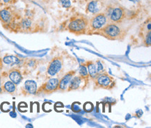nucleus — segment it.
I'll return each instance as SVG.
<instances>
[{
	"label": "nucleus",
	"instance_id": "10",
	"mask_svg": "<svg viewBox=\"0 0 151 128\" xmlns=\"http://www.w3.org/2000/svg\"><path fill=\"white\" fill-rule=\"evenodd\" d=\"M37 83L34 80L26 81L21 88L22 92L24 95H36L37 92Z\"/></svg>",
	"mask_w": 151,
	"mask_h": 128
},
{
	"label": "nucleus",
	"instance_id": "22",
	"mask_svg": "<svg viewBox=\"0 0 151 128\" xmlns=\"http://www.w3.org/2000/svg\"><path fill=\"white\" fill-rule=\"evenodd\" d=\"M2 1L5 4H12L16 2L17 0H2Z\"/></svg>",
	"mask_w": 151,
	"mask_h": 128
},
{
	"label": "nucleus",
	"instance_id": "19",
	"mask_svg": "<svg viewBox=\"0 0 151 128\" xmlns=\"http://www.w3.org/2000/svg\"><path fill=\"white\" fill-rule=\"evenodd\" d=\"M144 45L148 47H150L151 45V32L150 30L148 31V32L146 33V36L144 38Z\"/></svg>",
	"mask_w": 151,
	"mask_h": 128
},
{
	"label": "nucleus",
	"instance_id": "16",
	"mask_svg": "<svg viewBox=\"0 0 151 128\" xmlns=\"http://www.w3.org/2000/svg\"><path fill=\"white\" fill-rule=\"evenodd\" d=\"M86 67L88 70V74H89V77L92 80H93L96 75L98 74V69H97V65L96 64L94 63L93 61L88 60L85 63Z\"/></svg>",
	"mask_w": 151,
	"mask_h": 128
},
{
	"label": "nucleus",
	"instance_id": "18",
	"mask_svg": "<svg viewBox=\"0 0 151 128\" xmlns=\"http://www.w3.org/2000/svg\"><path fill=\"white\" fill-rule=\"evenodd\" d=\"M24 66L25 68H27V69H36L38 66V60L36 59H29L27 60V61H25L24 63Z\"/></svg>",
	"mask_w": 151,
	"mask_h": 128
},
{
	"label": "nucleus",
	"instance_id": "20",
	"mask_svg": "<svg viewBox=\"0 0 151 128\" xmlns=\"http://www.w3.org/2000/svg\"><path fill=\"white\" fill-rule=\"evenodd\" d=\"M59 1L62 7L63 8H65V9H69L71 7L70 0H59Z\"/></svg>",
	"mask_w": 151,
	"mask_h": 128
},
{
	"label": "nucleus",
	"instance_id": "2",
	"mask_svg": "<svg viewBox=\"0 0 151 128\" xmlns=\"http://www.w3.org/2000/svg\"><path fill=\"white\" fill-rule=\"evenodd\" d=\"M20 20L17 13L11 8L0 9V22L6 30H14L17 29Z\"/></svg>",
	"mask_w": 151,
	"mask_h": 128
},
{
	"label": "nucleus",
	"instance_id": "5",
	"mask_svg": "<svg viewBox=\"0 0 151 128\" xmlns=\"http://www.w3.org/2000/svg\"><path fill=\"white\" fill-rule=\"evenodd\" d=\"M108 21V18L104 13H98L94 14L90 20H88V32H92V34H96L100 29L105 25Z\"/></svg>",
	"mask_w": 151,
	"mask_h": 128
},
{
	"label": "nucleus",
	"instance_id": "9",
	"mask_svg": "<svg viewBox=\"0 0 151 128\" xmlns=\"http://www.w3.org/2000/svg\"><path fill=\"white\" fill-rule=\"evenodd\" d=\"M76 71L71 70L65 73L64 76L61 79H59V86H58V90L59 92H66V90L68 87V85L70 82L71 79L74 76L76 75Z\"/></svg>",
	"mask_w": 151,
	"mask_h": 128
},
{
	"label": "nucleus",
	"instance_id": "23",
	"mask_svg": "<svg viewBox=\"0 0 151 128\" xmlns=\"http://www.w3.org/2000/svg\"><path fill=\"white\" fill-rule=\"evenodd\" d=\"M3 67H4V65H3L2 58L0 57V75H1V71H2V70H3Z\"/></svg>",
	"mask_w": 151,
	"mask_h": 128
},
{
	"label": "nucleus",
	"instance_id": "11",
	"mask_svg": "<svg viewBox=\"0 0 151 128\" xmlns=\"http://www.w3.org/2000/svg\"><path fill=\"white\" fill-rule=\"evenodd\" d=\"M8 77L10 79V81L17 85L20 84L23 80L22 71L17 67H13L8 71Z\"/></svg>",
	"mask_w": 151,
	"mask_h": 128
},
{
	"label": "nucleus",
	"instance_id": "3",
	"mask_svg": "<svg viewBox=\"0 0 151 128\" xmlns=\"http://www.w3.org/2000/svg\"><path fill=\"white\" fill-rule=\"evenodd\" d=\"M88 20L86 16L82 15H75L70 20L67 29L70 32L76 35L86 34L88 30Z\"/></svg>",
	"mask_w": 151,
	"mask_h": 128
},
{
	"label": "nucleus",
	"instance_id": "12",
	"mask_svg": "<svg viewBox=\"0 0 151 128\" xmlns=\"http://www.w3.org/2000/svg\"><path fill=\"white\" fill-rule=\"evenodd\" d=\"M82 83H84V85H85L84 79H83L80 76H74L69 83L68 87L66 90V92H70V91L78 90V89L81 88Z\"/></svg>",
	"mask_w": 151,
	"mask_h": 128
},
{
	"label": "nucleus",
	"instance_id": "7",
	"mask_svg": "<svg viewBox=\"0 0 151 128\" xmlns=\"http://www.w3.org/2000/svg\"><path fill=\"white\" fill-rule=\"evenodd\" d=\"M59 79L58 78L52 77L45 81L43 84L40 85L37 89L36 95H50L52 93L57 92L58 86H59Z\"/></svg>",
	"mask_w": 151,
	"mask_h": 128
},
{
	"label": "nucleus",
	"instance_id": "8",
	"mask_svg": "<svg viewBox=\"0 0 151 128\" xmlns=\"http://www.w3.org/2000/svg\"><path fill=\"white\" fill-rule=\"evenodd\" d=\"M63 67V60L61 56L55 57L50 62L47 68V75L50 78L55 77L61 72Z\"/></svg>",
	"mask_w": 151,
	"mask_h": 128
},
{
	"label": "nucleus",
	"instance_id": "25",
	"mask_svg": "<svg viewBox=\"0 0 151 128\" xmlns=\"http://www.w3.org/2000/svg\"><path fill=\"white\" fill-rule=\"evenodd\" d=\"M129 1H132V2H133V3H137V2H139L140 0H129Z\"/></svg>",
	"mask_w": 151,
	"mask_h": 128
},
{
	"label": "nucleus",
	"instance_id": "6",
	"mask_svg": "<svg viewBox=\"0 0 151 128\" xmlns=\"http://www.w3.org/2000/svg\"><path fill=\"white\" fill-rule=\"evenodd\" d=\"M104 13L110 22L117 24L121 23L125 18V9L119 5L111 6L106 9Z\"/></svg>",
	"mask_w": 151,
	"mask_h": 128
},
{
	"label": "nucleus",
	"instance_id": "15",
	"mask_svg": "<svg viewBox=\"0 0 151 128\" xmlns=\"http://www.w3.org/2000/svg\"><path fill=\"white\" fill-rule=\"evenodd\" d=\"M2 87L3 92L8 93V94L13 95L15 94L17 90V85H15L14 83L11 81H6L4 83L1 85Z\"/></svg>",
	"mask_w": 151,
	"mask_h": 128
},
{
	"label": "nucleus",
	"instance_id": "13",
	"mask_svg": "<svg viewBox=\"0 0 151 128\" xmlns=\"http://www.w3.org/2000/svg\"><path fill=\"white\" fill-rule=\"evenodd\" d=\"M101 10V2L100 0H91L86 5V11L92 14L100 13Z\"/></svg>",
	"mask_w": 151,
	"mask_h": 128
},
{
	"label": "nucleus",
	"instance_id": "1",
	"mask_svg": "<svg viewBox=\"0 0 151 128\" xmlns=\"http://www.w3.org/2000/svg\"><path fill=\"white\" fill-rule=\"evenodd\" d=\"M109 40H122L125 37V32L117 23H106L102 29L96 32Z\"/></svg>",
	"mask_w": 151,
	"mask_h": 128
},
{
	"label": "nucleus",
	"instance_id": "14",
	"mask_svg": "<svg viewBox=\"0 0 151 128\" xmlns=\"http://www.w3.org/2000/svg\"><path fill=\"white\" fill-rule=\"evenodd\" d=\"M3 64L11 66V67H14L17 66L21 63V60L16 55H6L2 58Z\"/></svg>",
	"mask_w": 151,
	"mask_h": 128
},
{
	"label": "nucleus",
	"instance_id": "4",
	"mask_svg": "<svg viewBox=\"0 0 151 128\" xmlns=\"http://www.w3.org/2000/svg\"><path fill=\"white\" fill-rule=\"evenodd\" d=\"M95 88L111 90L114 88L116 84V80L107 72L98 73L93 80Z\"/></svg>",
	"mask_w": 151,
	"mask_h": 128
},
{
	"label": "nucleus",
	"instance_id": "21",
	"mask_svg": "<svg viewBox=\"0 0 151 128\" xmlns=\"http://www.w3.org/2000/svg\"><path fill=\"white\" fill-rule=\"evenodd\" d=\"M96 63H97V69H98V73H100L102 72V71H104V67H103V65H102L101 62L100 60H97L96 61Z\"/></svg>",
	"mask_w": 151,
	"mask_h": 128
},
{
	"label": "nucleus",
	"instance_id": "24",
	"mask_svg": "<svg viewBox=\"0 0 151 128\" xmlns=\"http://www.w3.org/2000/svg\"><path fill=\"white\" fill-rule=\"evenodd\" d=\"M1 85H2V82H1V76L0 75V94L3 92L2 91V87H1Z\"/></svg>",
	"mask_w": 151,
	"mask_h": 128
},
{
	"label": "nucleus",
	"instance_id": "17",
	"mask_svg": "<svg viewBox=\"0 0 151 128\" xmlns=\"http://www.w3.org/2000/svg\"><path fill=\"white\" fill-rule=\"evenodd\" d=\"M79 75L82 78L84 79L85 85L88 84V81H89V74H88V70L86 67L85 64H82L79 65Z\"/></svg>",
	"mask_w": 151,
	"mask_h": 128
}]
</instances>
